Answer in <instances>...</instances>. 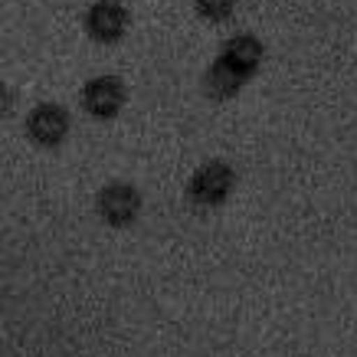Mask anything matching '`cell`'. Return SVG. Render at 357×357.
<instances>
[{
    "instance_id": "obj_3",
    "label": "cell",
    "mask_w": 357,
    "mask_h": 357,
    "mask_svg": "<svg viewBox=\"0 0 357 357\" xmlns=\"http://www.w3.org/2000/svg\"><path fill=\"white\" fill-rule=\"evenodd\" d=\"M119 102H121V86L112 82V79H98L86 92V105L92 112H98V115H112L119 109Z\"/></svg>"
},
{
    "instance_id": "obj_2",
    "label": "cell",
    "mask_w": 357,
    "mask_h": 357,
    "mask_svg": "<svg viewBox=\"0 0 357 357\" xmlns=\"http://www.w3.org/2000/svg\"><path fill=\"white\" fill-rule=\"evenodd\" d=\"M229 190V167H204V171L194 177V197L204 200V204H217L220 197Z\"/></svg>"
},
{
    "instance_id": "obj_6",
    "label": "cell",
    "mask_w": 357,
    "mask_h": 357,
    "mask_svg": "<svg viewBox=\"0 0 357 357\" xmlns=\"http://www.w3.org/2000/svg\"><path fill=\"white\" fill-rule=\"evenodd\" d=\"M233 3L236 0H197V10L204 13L206 20H223V17H229Z\"/></svg>"
},
{
    "instance_id": "obj_4",
    "label": "cell",
    "mask_w": 357,
    "mask_h": 357,
    "mask_svg": "<svg viewBox=\"0 0 357 357\" xmlns=\"http://www.w3.org/2000/svg\"><path fill=\"white\" fill-rule=\"evenodd\" d=\"M135 206H138V200H135V194H131L128 187H112V190L102 194V210L115 223H125L135 213Z\"/></svg>"
},
{
    "instance_id": "obj_5",
    "label": "cell",
    "mask_w": 357,
    "mask_h": 357,
    "mask_svg": "<svg viewBox=\"0 0 357 357\" xmlns=\"http://www.w3.org/2000/svg\"><path fill=\"white\" fill-rule=\"evenodd\" d=\"M30 131L36 135L40 141H56L59 135L66 131V115L59 109H53V105H46V109L33 112L30 119Z\"/></svg>"
},
{
    "instance_id": "obj_1",
    "label": "cell",
    "mask_w": 357,
    "mask_h": 357,
    "mask_svg": "<svg viewBox=\"0 0 357 357\" xmlns=\"http://www.w3.org/2000/svg\"><path fill=\"white\" fill-rule=\"evenodd\" d=\"M89 30L96 33L98 40H115V36L125 30V10H121L119 3H112V0L98 3V7H92V13H89Z\"/></svg>"
}]
</instances>
